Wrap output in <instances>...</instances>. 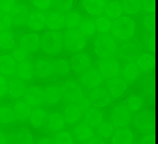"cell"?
Here are the masks:
<instances>
[{
	"instance_id": "23",
	"label": "cell",
	"mask_w": 158,
	"mask_h": 144,
	"mask_svg": "<svg viewBox=\"0 0 158 144\" xmlns=\"http://www.w3.org/2000/svg\"><path fill=\"white\" fill-rule=\"evenodd\" d=\"M63 115L67 123L73 124L80 119L81 117V111L78 107L70 104L65 108L63 111Z\"/></svg>"
},
{
	"instance_id": "53",
	"label": "cell",
	"mask_w": 158,
	"mask_h": 144,
	"mask_svg": "<svg viewBox=\"0 0 158 144\" xmlns=\"http://www.w3.org/2000/svg\"><path fill=\"white\" fill-rule=\"evenodd\" d=\"M90 106L89 101L87 99H81L77 103V107L82 111H86Z\"/></svg>"
},
{
	"instance_id": "1",
	"label": "cell",
	"mask_w": 158,
	"mask_h": 144,
	"mask_svg": "<svg viewBox=\"0 0 158 144\" xmlns=\"http://www.w3.org/2000/svg\"><path fill=\"white\" fill-rule=\"evenodd\" d=\"M112 32L119 39L126 40L133 36L135 29V22L124 16L117 19L112 25Z\"/></svg>"
},
{
	"instance_id": "8",
	"label": "cell",
	"mask_w": 158,
	"mask_h": 144,
	"mask_svg": "<svg viewBox=\"0 0 158 144\" xmlns=\"http://www.w3.org/2000/svg\"><path fill=\"white\" fill-rule=\"evenodd\" d=\"M89 98L92 104L99 107L106 106L110 102V97L107 91L101 88L95 89L92 91Z\"/></svg>"
},
{
	"instance_id": "12",
	"label": "cell",
	"mask_w": 158,
	"mask_h": 144,
	"mask_svg": "<svg viewBox=\"0 0 158 144\" xmlns=\"http://www.w3.org/2000/svg\"><path fill=\"white\" fill-rule=\"evenodd\" d=\"M20 45L24 49L30 52H34L37 50L39 47V37L36 34H26L21 38Z\"/></svg>"
},
{
	"instance_id": "55",
	"label": "cell",
	"mask_w": 158,
	"mask_h": 144,
	"mask_svg": "<svg viewBox=\"0 0 158 144\" xmlns=\"http://www.w3.org/2000/svg\"><path fill=\"white\" fill-rule=\"evenodd\" d=\"M88 143L89 144H104V142L101 139L94 138L92 139L91 141H89Z\"/></svg>"
},
{
	"instance_id": "4",
	"label": "cell",
	"mask_w": 158,
	"mask_h": 144,
	"mask_svg": "<svg viewBox=\"0 0 158 144\" xmlns=\"http://www.w3.org/2000/svg\"><path fill=\"white\" fill-rule=\"evenodd\" d=\"M64 41L67 48L72 52L82 50L86 43V40L82 34L72 30L65 32Z\"/></svg>"
},
{
	"instance_id": "14",
	"label": "cell",
	"mask_w": 158,
	"mask_h": 144,
	"mask_svg": "<svg viewBox=\"0 0 158 144\" xmlns=\"http://www.w3.org/2000/svg\"><path fill=\"white\" fill-rule=\"evenodd\" d=\"M107 87L112 95L116 98L122 96L127 89L126 83L120 78L109 80L107 82Z\"/></svg>"
},
{
	"instance_id": "49",
	"label": "cell",
	"mask_w": 158,
	"mask_h": 144,
	"mask_svg": "<svg viewBox=\"0 0 158 144\" xmlns=\"http://www.w3.org/2000/svg\"><path fill=\"white\" fill-rule=\"evenodd\" d=\"M144 9L148 12H153L156 9V2L155 1H142Z\"/></svg>"
},
{
	"instance_id": "7",
	"label": "cell",
	"mask_w": 158,
	"mask_h": 144,
	"mask_svg": "<svg viewBox=\"0 0 158 144\" xmlns=\"http://www.w3.org/2000/svg\"><path fill=\"white\" fill-rule=\"evenodd\" d=\"M112 119L115 127L124 126L129 122L130 114L126 107H117L113 110Z\"/></svg>"
},
{
	"instance_id": "20",
	"label": "cell",
	"mask_w": 158,
	"mask_h": 144,
	"mask_svg": "<svg viewBox=\"0 0 158 144\" xmlns=\"http://www.w3.org/2000/svg\"><path fill=\"white\" fill-rule=\"evenodd\" d=\"M61 94L59 88L56 86H51L47 88L43 92V99L46 103L49 104H56L60 99Z\"/></svg>"
},
{
	"instance_id": "13",
	"label": "cell",
	"mask_w": 158,
	"mask_h": 144,
	"mask_svg": "<svg viewBox=\"0 0 158 144\" xmlns=\"http://www.w3.org/2000/svg\"><path fill=\"white\" fill-rule=\"evenodd\" d=\"M73 70L76 72L84 71L90 66V58L85 54H79L74 56L71 60Z\"/></svg>"
},
{
	"instance_id": "46",
	"label": "cell",
	"mask_w": 158,
	"mask_h": 144,
	"mask_svg": "<svg viewBox=\"0 0 158 144\" xmlns=\"http://www.w3.org/2000/svg\"><path fill=\"white\" fill-rule=\"evenodd\" d=\"M12 56L17 61L20 62L26 59L29 56V53L25 49H19L13 52Z\"/></svg>"
},
{
	"instance_id": "38",
	"label": "cell",
	"mask_w": 158,
	"mask_h": 144,
	"mask_svg": "<svg viewBox=\"0 0 158 144\" xmlns=\"http://www.w3.org/2000/svg\"><path fill=\"white\" fill-rule=\"evenodd\" d=\"M139 74V70L136 64H130L126 66L123 70V75L128 80H135L137 78Z\"/></svg>"
},
{
	"instance_id": "24",
	"label": "cell",
	"mask_w": 158,
	"mask_h": 144,
	"mask_svg": "<svg viewBox=\"0 0 158 144\" xmlns=\"http://www.w3.org/2000/svg\"><path fill=\"white\" fill-rule=\"evenodd\" d=\"M103 119V114L100 111L97 109H90L85 115V121L90 126L96 127L102 123Z\"/></svg>"
},
{
	"instance_id": "6",
	"label": "cell",
	"mask_w": 158,
	"mask_h": 144,
	"mask_svg": "<svg viewBox=\"0 0 158 144\" xmlns=\"http://www.w3.org/2000/svg\"><path fill=\"white\" fill-rule=\"evenodd\" d=\"M99 70L105 79H110L115 76L118 71V65L113 58L103 60L99 63Z\"/></svg>"
},
{
	"instance_id": "37",
	"label": "cell",
	"mask_w": 158,
	"mask_h": 144,
	"mask_svg": "<svg viewBox=\"0 0 158 144\" xmlns=\"http://www.w3.org/2000/svg\"><path fill=\"white\" fill-rule=\"evenodd\" d=\"M81 21V16L77 12H70L65 16V22L69 29H73L77 26Z\"/></svg>"
},
{
	"instance_id": "45",
	"label": "cell",
	"mask_w": 158,
	"mask_h": 144,
	"mask_svg": "<svg viewBox=\"0 0 158 144\" xmlns=\"http://www.w3.org/2000/svg\"><path fill=\"white\" fill-rule=\"evenodd\" d=\"M113 127L109 123H104L99 129V133L103 137L108 138L112 135L113 133Z\"/></svg>"
},
{
	"instance_id": "41",
	"label": "cell",
	"mask_w": 158,
	"mask_h": 144,
	"mask_svg": "<svg viewBox=\"0 0 158 144\" xmlns=\"http://www.w3.org/2000/svg\"><path fill=\"white\" fill-rule=\"evenodd\" d=\"M54 142L56 144H72L73 141L70 134L67 131H64L58 134L56 136Z\"/></svg>"
},
{
	"instance_id": "33",
	"label": "cell",
	"mask_w": 158,
	"mask_h": 144,
	"mask_svg": "<svg viewBox=\"0 0 158 144\" xmlns=\"http://www.w3.org/2000/svg\"><path fill=\"white\" fill-rule=\"evenodd\" d=\"M122 6L118 1H111L106 7V13L110 18H114L120 16L122 14Z\"/></svg>"
},
{
	"instance_id": "15",
	"label": "cell",
	"mask_w": 158,
	"mask_h": 144,
	"mask_svg": "<svg viewBox=\"0 0 158 144\" xmlns=\"http://www.w3.org/2000/svg\"><path fill=\"white\" fill-rule=\"evenodd\" d=\"M43 98V93L41 89L37 87L29 88L25 93V101L28 104L33 107L41 104Z\"/></svg>"
},
{
	"instance_id": "21",
	"label": "cell",
	"mask_w": 158,
	"mask_h": 144,
	"mask_svg": "<svg viewBox=\"0 0 158 144\" xmlns=\"http://www.w3.org/2000/svg\"><path fill=\"white\" fill-rule=\"evenodd\" d=\"M94 135V131L91 127L85 124H80L74 130V135L77 141L80 142L90 139Z\"/></svg>"
},
{
	"instance_id": "32",
	"label": "cell",
	"mask_w": 158,
	"mask_h": 144,
	"mask_svg": "<svg viewBox=\"0 0 158 144\" xmlns=\"http://www.w3.org/2000/svg\"><path fill=\"white\" fill-rule=\"evenodd\" d=\"M15 41L12 35L8 32L1 33L0 46L5 49H10L15 46Z\"/></svg>"
},
{
	"instance_id": "52",
	"label": "cell",
	"mask_w": 158,
	"mask_h": 144,
	"mask_svg": "<svg viewBox=\"0 0 158 144\" xmlns=\"http://www.w3.org/2000/svg\"><path fill=\"white\" fill-rule=\"evenodd\" d=\"M0 89L1 96H4L6 93L7 86L6 80L3 76H1L0 77Z\"/></svg>"
},
{
	"instance_id": "26",
	"label": "cell",
	"mask_w": 158,
	"mask_h": 144,
	"mask_svg": "<svg viewBox=\"0 0 158 144\" xmlns=\"http://www.w3.org/2000/svg\"><path fill=\"white\" fill-rule=\"evenodd\" d=\"M25 84L21 80L13 79L10 82V95L13 98H19L23 96L25 92Z\"/></svg>"
},
{
	"instance_id": "30",
	"label": "cell",
	"mask_w": 158,
	"mask_h": 144,
	"mask_svg": "<svg viewBox=\"0 0 158 144\" xmlns=\"http://www.w3.org/2000/svg\"><path fill=\"white\" fill-rule=\"evenodd\" d=\"M33 65L30 61H25L19 64L18 68L19 76L24 80H29L32 76Z\"/></svg>"
},
{
	"instance_id": "19",
	"label": "cell",
	"mask_w": 158,
	"mask_h": 144,
	"mask_svg": "<svg viewBox=\"0 0 158 144\" xmlns=\"http://www.w3.org/2000/svg\"><path fill=\"white\" fill-rule=\"evenodd\" d=\"M15 63L12 57L8 55L1 56L0 71L6 76H11L15 73Z\"/></svg>"
},
{
	"instance_id": "40",
	"label": "cell",
	"mask_w": 158,
	"mask_h": 144,
	"mask_svg": "<svg viewBox=\"0 0 158 144\" xmlns=\"http://www.w3.org/2000/svg\"><path fill=\"white\" fill-rule=\"evenodd\" d=\"M95 25L91 20H88L82 22L80 27V30L85 35H91L95 32Z\"/></svg>"
},
{
	"instance_id": "29",
	"label": "cell",
	"mask_w": 158,
	"mask_h": 144,
	"mask_svg": "<svg viewBox=\"0 0 158 144\" xmlns=\"http://www.w3.org/2000/svg\"><path fill=\"white\" fill-rule=\"evenodd\" d=\"M46 116V112L42 109H38L34 111L30 116L31 124L35 128H39L43 124Z\"/></svg>"
},
{
	"instance_id": "57",
	"label": "cell",
	"mask_w": 158,
	"mask_h": 144,
	"mask_svg": "<svg viewBox=\"0 0 158 144\" xmlns=\"http://www.w3.org/2000/svg\"><path fill=\"white\" fill-rule=\"evenodd\" d=\"M1 144H4L6 142V135L4 134L3 133H1V141H0Z\"/></svg>"
},
{
	"instance_id": "36",
	"label": "cell",
	"mask_w": 158,
	"mask_h": 144,
	"mask_svg": "<svg viewBox=\"0 0 158 144\" xmlns=\"http://www.w3.org/2000/svg\"><path fill=\"white\" fill-rule=\"evenodd\" d=\"M15 119V114L11 109L6 107H1V110H0L1 123L8 124V123L12 122Z\"/></svg>"
},
{
	"instance_id": "16",
	"label": "cell",
	"mask_w": 158,
	"mask_h": 144,
	"mask_svg": "<svg viewBox=\"0 0 158 144\" xmlns=\"http://www.w3.org/2000/svg\"><path fill=\"white\" fill-rule=\"evenodd\" d=\"M118 52V57L126 60H134L137 59L139 54L138 48L134 44L124 45Z\"/></svg>"
},
{
	"instance_id": "47",
	"label": "cell",
	"mask_w": 158,
	"mask_h": 144,
	"mask_svg": "<svg viewBox=\"0 0 158 144\" xmlns=\"http://www.w3.org/2000/svg\"><path fill=\"white\" fill-rule=\"evenodd\" d=\"M15 4L13 1H1L0 7L1 11L2 12H7L12 9L13 6Z\"/></svg>"
},
{
	"instance_id": "2",
	"label": "cell",
	"mask_w": 158,
	"mask_h": 144,
	"mask_svg": "<svg viewBox=\"0 0 158 144\" xmlns=\"http://www.w3.org/2000/svg\"><path fill=\"white\" fill-rule=\"evenodd\" d=\"M42 50L50 55L58 53L62 47V35L59 32H47L41 39Z\"/></svg>"
},
{
	"instance_id": "43",
	"label": "cell",
	"mask_w": 158,
	"mask_h": 144,
	"mask_svg": "<svg viewBox=\"0 0 158 144\" xmlns=\"http://www.w3.org/2000/svg\"><path fill=\"white\" fill-rule=\"evenodd\" d=\"M142 100L140 98L132 96L128 100V106L130 109L133 111H136L141 108L142 106Z\"/></svg>"
},
{
	"instance_id": "27",
	"label": "cell",
	"mask_w": 158,
	"mask_h": 144,
	"mask_svg": "<svg viewBox=\"0 0 158 144\" xmlns=\"http://www.w3.org/2000/svg\"><path fill=\"white\" fill-rule=\"evenodd\" d=\"M47 125L50 130L53 131L59 130L64 126V120L59 114L53 113L48 116Z\"/></svg>"
},
{
	"instance_id": "11",
	"label": "cell",
	"mask_w": 158,
	"mask_h": 144,
	"mask_svg": "<svg viewBox=\"0 0 158 144\" xmlns=\"http://www.w3.org/2000/svg\"><path fill=\"white\" fill-rule=\"evenodd\" d=\"M28 14L27 7L23 4L15 6L11 11V16L13 21L18 25L25 23L27 20Z\"/></svg>"
},
{
	"instance_id": "35",
	"label": "cell",
	"mask_w": 158,
	"mask_h": 144,
	"mask_svg": "<svg viewBox=\"0 0 158 144\" xmlns=\"http://www.w3.org/2000/svg\"><path fill=\"white\" fill-rule=\"evenodd\" d=\"M53 70L59 76H66L69 73L70 68L68 64L64 60H58L53 64Z\"/></svg>"
},
{
	"instance_id": "48",
	"label": "cell",
	"mask_w": 158,
	"mask_h": 144,
	"mask_svg": "<svg viewBox=\"0 0 158 144\" xmlns=\"http://www.w3.org/2000/svg\"><path fill=\"white\" fill-rule=\"evenodd\" d=\"M144 24L150 30H154L156 27V17L155 15H150L146 18Z\"/></svg>"
},
{
	"instance_id": "9",
	"label": "cell",
	"mask_w": 158,
	"mask_h": 144,
	"mask_svg": "<svg viewBox=\"0 0 158 144\" xmlns=\"http://www.w3.org/2000/svg\"><path fill=\"white\" fill-rule=\"evenodd\" d=\"M82 82L89 88L98 87L102 82V78L98 70L91 69L84 73L81 78Z\"/></svg>"
},
{
	"instance_id": "28",
	"label": "cell",
	"mask_w": 158,
	"mask_h": 144,
	"mask_svg": "<svg viewBox=\"0 0 158 144\" xmlns=\"http://www.w3.org/2000/svg\"><path fill=\"white\" fill-rule=\"evenodd\" d=\"M15 114L20 120L27 119L31 114V108L27 103L20 101L16 103L15 106Z\"/></svg>"
},
{
	"instance_id": "18",
	"label": "cell",
	"mask_w": 158,
	"mask_h": 144,
	"mask_svg": "<svg viewBox=\"0 0 158 144\" xmlns=\"http://www.w3.org/2000/svg\"><path fill=\"white\" fill-rule=\"evenodd\" d=\"M53 68L48 61L40 60L35 65V73L40 78H45L50 76L53 72Z\"/></svg>"
},
{
	"instance_id": "3",
	"label": "cell",
	"mask_w": 158,
	"mask_h": 144,
	"mask_svg": "<svg viewBox=\"0 0 158 144\" xmlns=\"http://www.w3.org/2000/svg\"><path fill=\"white\" fill-rule=\"evenodd\" d=\"M117 49L115 42L108 36H102L95 40L94 52L101 58L105 59L111 57Z\"/></svg>"
},
{
	"instance_id": "17",
	"label": "cell",
	"mask_w": 158,
	"mask_h": 144,
	"mask_svg": "<svg viewBox=\"0 0 158 144\" xmlns=\"http://www.w3.org/2000/svg\"><path fill=\"white\" fill-rule=\"evenodd\" d=\"M133 134L128 129L117 130L112 139L113 144H129L132 142Z\"/></svg>"
},
{
	"instance_id": "22",
	"label": "cell",
	"mask_w": 158,
	"mask_h": 144,
	"mask_svg": "<svg viewBox=\"0 0 158 144\" xmlns=\"http://www.w3.org/2000/svg\"><path fill=\"white\" fill-rule=\"evenodd\" d=\"M64 21V17L61 13L52 12L47 18V27L51 29H60L63 27Z\"/></svg>"
},
{
	"instance_id": "25",
	"label": "cell",
	"mask_w": 158,
	"mask_h": 144,
	"mask_svg": "<svg viewBox=\"0 0 158 144\" xmlns=\"http://www.w3.org/2000/svg\"><path fill=\"white\" fill-rule=\"evenodd\" d=\"M82 3L86 12L91 15L101 13L106 4L105 1H83Z\"/></svg>"
},
{
	"instance_id": "51",
	"label": "cell",
	"mask_w": 158,
	"mask_h": 144,
	"mask_svg": "<svg viewBox=\"0 0 158 144\" xmlns=\"http://www.w3.org/2000/svg\"><path fill=\"white\" fill-rule=\"evenodd\" d=\"M72 4H73L72 1H61L59 2V5L60 9L64 11L69 10L71 7H72Z\"/></svg>"
},
{
	"instance_id": "34",
	"label": "cell",
	"mask_w": 158,
	"mask_h": 144,
	"mask_svg": "<svg viewBox=\"0 0 158 144\" xmlns=\"http://www.w3.org/2000/svg\"><path fill=\"white\" fill-rule=\"evenodd\" d=\"M155 118H153L152 115H149V114H142V115L137 118V125L141 128L143 129H150L153 127V124H154Z\"/></svg>"
},
{
	"instance_id": "31",
	"label": "cell",
	"mask_w": 158,
	"mask_h": 144,
	"mask_svg": "<svg viewBox=\"0 0 158 144\" xmlns=\"http://www.w3.org/2000/svg\"><path fill=\"white\" fill-rule=\"evenodd\" d=\"M138 64L141 69L143 71H149L155 65V59L149 55H143L139 58Z\"/></svg>"
},
{
	"instance_id": "56",
	"label": "cell",
	"mask_w": 158,
	"mask_h": 144,
	"mask_svg": "<svg viewBox=\"0 0 158 144\" xmlns=\"http://www.w3.org/2000/svg\"><path fill=\"white\" fill-rule=\"evenodd\" d=\"M39 144H54V142L49 138H45L42 139L41 141L39 142Z\"/></svg>"
},
{
	"instance_id": "39",
	"label": "cell",
	"mask_w": 158,
	"mask_h": 144,
	"mask_svg": "<svg viewBox=\"0 0 158 144\" xmlns=\"http://www.w3.org/2000/svg\"><path fill=\"white\" fill-rule=\"evenodd\" d=\"M123 4L124 11L130 14H135L141 9V4L138 1H124Z\"/></svg>"
},
{
	"instance_id": "44",
	"label": "cell",
	"mask_w": 158,
	"mask_h": 144,
	"mask_svg": "<svg viewBox=\"0 0 158 144\" xmlns=\"http://www.w3.org/2000/svg\"><path fill=\"white\" fill-rule=\"evenodd\" d=\"M12 18L9 15L5 14L3 13L1 14V23H0V29L4 30L7 29L11 24Z\"/></svg>"
},
{
	"instance_id": "54",
	"label": "cell",
	"mask_w": 158,
	"mask_h": 144,
	"mask_svg": "<svg viewBox=\"0 0 158 144\" xmlns=\"http://www.w3.org/2000/svg\"><path fill=\"white\" fill-rule=\"evenodd\" d=\"M149 47L153 52L156 51V35L153 34L151 36L149 39V43H148Z\"/></svg>"
},
{
	"instance_id": "42",
	"label": "cell",
	"mask_w": 158,
	"mask_h": 144,
	"mask_svg": "<svg viewBox=\"0 0 158 144\" xmlns=\"http://www.w3.org/2000/svg\"><path fill=\"white\" fill-rule=\"evenodd\" d=\"M97 26L101 32H107L110 29L111 23L106 18H99L97 20Z\"/></svg>"
},
{
	"instance_id": "10",
	"label": "cell",
	"mask_w": 158,
	"mask_h": 144,
	"mask_svg": "<svg viewBox=\"0 0 158 144\" xmlns=\"http://www.w3.org/2000/svg\"><path fill=\"white\" fill-rule=\"evenodd\" d=\"M46 18L43 13L34 11L31 13L28 20V26L31 30L39 31L45 26Z\"/></svg>"
},
{
	"instance_id": "5",
	"label": "cell",
	"mask_w": 158,
	"mask_h": 144,
	"mask_svg": "<svg viewBox=\"0 0 158 144\" xmlns=\"http://www.w3.org/2000/svg\"><path fill=\"white\" fill-rule=\"evenodd\" d=\"M61 93L67 101L75 103L82 99V89L78 84L72 81L65 83L61 88Z\"/></svg>"
},
{
	"instance_id": "50",
	"label": "cell",
	"mask_w": 158,
	"mask_h": 144,
	"mask_svg": "<svg viewBox=\"0 0 158 144\" xmlns=\"http://www.w3.org/2000/svg\"><path fill=\"white\" fill-rule=\"evenodd\" d=\"M33 4L35 7L41 9H47L51 4L50 1H32Z\"/></svg>"
}]
</instances>
